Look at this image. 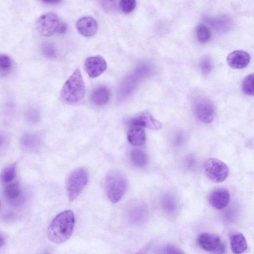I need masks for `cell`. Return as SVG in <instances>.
I'll use <instances>...</instances> for the list:
<instances>
[{"mask_svg": "<svg viewBox=\"0 0 254 254\" xmlns=\"http://www.w3.org/2000/svg\"><path fill=\"white\" fill-rule=\"evenodd\" d=\"M75 223L73 212L66 210L58 214L52 220L47 230L49 240L56 244L63 243L71 236Z\"/></svg>", "mask_w": 254, "mask_h": 254, "instance_id": "6da1fadb", "label": "cell"}, {"mask_svg": "<svg viewBox=\"0 0 254 254\" xmlns=\"http://www.w3.org/2000/svg\"><path fill=\"white\" fill-rule=\"evenodd\" d=\"M85 93V87L82 74L77 68L64 84L61 92L63 102L75 104L81 101Z\"/></svg>", "mask_w": 254, "mask_h": 254, "instance_id": "7a4b0ae2", "label": "cell"}, {"mask_svg": "<svg viewBox=\"0 0 254 254\" xmlns=\"http://www.w3.org/2000/svg\"><path fill=\"white\" fill-rule=\"evenodd\" d=\"M104 184L107 196L112 203H117L122 198L127 187V181L125 176L116 170L108 173Z\"/></svg>", "mask_w": 254, "mask_h": 254, "instance_id": "3957f363", "label": "cell"}, {"mask_svg": "<svg viewBox=\"0 0 254 254\" xmlns=\"http://www.w3.org/2000/svg\"><path fill=\"white\" fill-rule=\"evenodd\" d=\"M88 180V174L84 168H78L73 171L66 180V190L70 201L75 199L81 193Z\"/></svg>", "mask_w": 254, "mask_h": 254, "instance_id": "277c9868", "label": "cell"}, {"mask_svg": "<svg viewBox=\"0 0 254 254\" xmlns=\"http://www.w3.org/2000/svg\"><path fill=\"white\" fill-rule=\"evenodd\" d=\"M206 176L212 182L220 183L223 182L229 175L228 166L222 161L216 158H209L203 166Z\"/></svg>", "mask_w": 254, "mask_h": 254, "instance_id": "5b68a950", "label": "cell"}, {"mask_svg": "<svg viewBox=\"0 0 254 254\" xmlns=\"http://www.w3.org/2000/svg\"><path fill=\"white\" fill-rule=\"evenodd\" d=\"M192 110L201 122L211 123L214 117V107L212 102L203 97H197L192 101Z\"/></svg>", "mask_w": 254, "mask_h": 254, "instance_id": "8992f818", "label": "cell"}, {"mask_svg": "<svg viewBox=\"0 0 254 254\" xmlns=\"http://www.w3.org/2000/svg\"><path fill=\"white\" fill-rule=\"evenodd\" d=\"M59 24V18L57 15L53 13H47L39 17L36 26L40 34L48 37L57 31Z\"/></svg>", "mask_w": 254, "mask_h": 254, "instance_id": "52a82bcc", "label": "cell"}, {"mask_svg": "<svg viewBox=\"0 0 254 254\" xmlns=\"http://www.w3.org/2000/svg\"><path fill=\"white\" fill-rule=\"evenodd\" d=\"M107 66L105 59L100 56L88 58L85 62V69L91 78H95L104 72Z\"/></svg>", "mask_w": 254, "mask_h": 254, "instance_id": "ba28073f", "label": "cell"}, {"mask_svg": "<svg viewBox=\"0 0 254 254\" xmlns=\"http://www.w3.org/2000/svg\"><path fill=\"white\" fill-rule=\"evenodd\" d=\"M129 125L138 126L151 129H158L162 126L159 121L147 112H143L131 119L129 121Z\"/></svg>", "mask_w": 254, "mask_h": 254, "instance_id": "9c48e42d", "label": "cell"}, {"mask_svg": "<svg viewBox=\"0 0 254 254\" xmlns=\"http://www.w3.org/2000/svg\"><path fill=\"white\" fill-rule=\"evenodd\" d=\"M79 33L86 37L94 36L98 30V24L94 18L91 16H84L79 18L76 23Z\"/></svg>", "mask_w": 254, "mask_h": 254, "instance_id": "30bf717a", "label": "cell"}, {"mask_svg": "<svg viewBox=\"0 0 254 254\" xmlns=\"http://www.w3.org/2000/svg\"><path fill=\"white\" fill-rule=\"evenodd\" d=\"M230 199L229 191L224 188L215 190L209 195L208 200L210 205L217 209L225 208L228 204Z\"/></svg>", "mask_w": 254, "mask_h": 254, "instance_id": "8fae6325", "label": "cell"}, {"mask_svg": "<svg viewBox=\"0 0 254 254\" xmlns=\"http://www.w3.org/2000/svg\"><path fill=\"white\" fill-rule=\"evenodd\" d=\"M249 54L244 51L236 50L230 53L227 58L228 65L234 69H242L249 64Z\"/></svg>", "mask_w": 254, "mask_h": 254, "instance_id": "7c38bea8", "label": "cell"}, {"mask_svg": "<svg viewBox=\"0 0 254 254\" xmlns=\"http://www.w3.org/2000/svg\"><path fill=\"white\" fill-rule=\"evenodd\" d=\"M219 237L214 234L203 233L197 239L199 246L205 251L214 252L221 244Z\"/></svg>", "mask_w": 254, "mask_h": 254, "instance_id": "4fadbf2b", "label": "cell"}, {"mask_svg": "<svg viewBox=\"0 0 254 254\" xmlns=\"http://www.w3.org/2000/svg\"><path fill=\"white\" fill-rule=\"evenodd\" d=\"M127 131V137L129 143L133 146L143 145L146 140L143 127L138 126H131Z\"/></svg>", "mask_w": 254, "mask_h": 254, "instance_id": "5bb4252c", "label": "cell"}, {"mask_svg": "<svg viewBox=\"0 0 254 254\" xmlns=\"http://www.w3.org/2000/svg\"><path fill=\"white\" fill-rule=\"evenodd\" d=\"M231 249L234 254H241L247 249V241L244 235L240 233H235L230 237Z\"/></svg>", "mask_w": 254, "mask_h": 254, "instance_id": "9a60e30c", "label": "cell"}, {"mask_svg": "<svg viewBox=\"0 0 254 254\" xmlns=\"http://www.w3.org/2000/svg\"><path fill=\"white\" fill-rule=\"evenodd\" d=\"M91 98L92 102L96 105H104L109 101V91L105 86L98 87L93 91Z\"/></svg>", "mask_w": 254, "mask_h": 254, "instance_id": "2e32d148", "label": "cell"}, {"mask_svg": "<svg viewBox=\"0 0 254 254\" xmlns=\"http://www.w3.org/2000/svg\"><path fill=\"white\" fill-rule=\"evenodd\" d=\"M41 140V136L38 133L27 132L22 136L21 144L25 149L32 150L40 145Z\"/></svg>", "mask_w": 254, "mask_h": 254, "instance_id": "e0dca14e", "label": "cell"}, {"mask_svg": "<svg viewBox=\"0 0 254 254\" xmlns=\"http://www.w3.org/2000/svg\"><path fill=\"white\" fill-rule=\"evenodd\" d=\"M5 197L9 200L14 201L20 196L21 190L17 182L8 183L4 190Z\"/></svg>", "mask_w": 254, "mask_h": 254, "instance_id": "ac0fdd59", "label": "cell"}, {"mask_svg": "<svg viewBox=\"0 0 254 254\" xmlns=\"http://www.w3.org/2000/svg\"><path fill=\"white\" fill-rule=\"evenodd\" d=\"M130 158L133 164L137 167H143L147 162V157L143 151L135 149L131 151Z\"/></svg>", "mask_w": 254, "mask_h": 254, "instance_id": "d6986e66", "label": "cell"}, {"mask_svg": "<svg viewBox=\"0 0 254 254\" xmlns=\"http://www.w3.org/2000/svg\"><path fill=\"white\" fill-rule=\"evenodd\" d=\"M16 168L15 163L4 168L0 174V181L2 183L11 182L15 177Z\"/></svg>", "mask_w": 254, "mask_h": 254, "instance_id": "ffe728a7", "label": "cell"}, {"mask_svg": "<svg viewBox=\"0 0 254 254\" xmlns=\"http://www.w3.org/2000/svg\"><path fill=\"white\" fill-rule=\"evenodd\" d=\"M196 38L201 43L207 42L211 37V32L209 28L204 24H200L195 28Z\"/></svg>", "mask_w": 254, "mask_h": 254, "instance_id": "44dd1931", "label": "cell"}, {"mask_svg": "<svg viewBox=\"0 0 254 254\" xmlns=\"http://www.w3.org/2000/svg\"><path fill=\"white\" fill-rule=\"evenodd\" d=\"M12 67V62L10 58L4 54L0 55V76L7 75Z\"/></svg>", "mask_w": 254, "mask_h": 254, "instance_id": "7402d4cb", "label": "cell"}, {"mask_svg": "<svg viewBox=\"0 0 254 254\" xmlns=\"http://www.w3.org/2000/svg\"><path fill=\"white\" fill-rule=\"evenodd\" d=\"M254 74H251L244 78L242 83L243 92L249 96L254 95Z\"/></svg>", "mask_w": 254, "mask_h": 254, "instance_id": "603a6c76", "label": "cell"}, {"mask_svg": "<svg viewBox=\"0 0 254 254\" xmlns=\"http://www.w3.org/2000/svg\"><path fill=\"white\" fill-rule=\"evenodd\" d=\"M136 0H120L119 6L122 11L126 13H129L135 9Z\"/></svg>", "mask_w": 254, "mask_h": 254, "instance_id": "cb8c5ba5", "label": "cell"}, {"mask_svg": "<svg viewBox=\"0 0 254 254\" xmlns=\"http://www.w3.org/2000/svg\"><path fill=\"white\" fill-rule=\"evenodd\" d=\"M42 52L43 55L49 59L56 57L57 52L55 47L50 43H45L42 46Z\"/></svg>", "mask_w": 254, "mask_h": 254, "instance_id": "d4e9b609", "label": "cell"}, {"mask_svg": "<svg viewBox=\"0 0 254 254\" xmlns=\"http://www.w3.org/2000/svg\"><path fill=\"white\" fill-rule=\"evenodd\" d=\"M40 116L39 111L35 108L29 109L25 113V118L28 123L35 124L39 122Z\"/></svg>", "mask_w": 254, "mask_h": 254, "instance_id": "484cf974", "label": "cell"}, {"mask_svg": "<svg viewBox=\"0 0 254 254\" xmlns=\"http://www.w3.org/2000/svg\"><path fill=\"white\" fill-rule=\"evenodd\" d=\"M103 8L108 12H113L116 8L117 0H100Z\"/></svg>", "mask_w": 254, "mask_h": 254, "instance_id": "4316f807", "label": "cell"}, {"mask_svg": "<svg viewBox=\"0 0 254 254\" xmlns=\"http://www.w3.org/2000/svg\"><path fill=\"white\" fill-rule=\"evenodd\" d=\"M200 68L203 73H208L212 68V63L209 58H205L200 63Z\"/></svg>", "mask_w": 254, "mask_h": 254, "instance_id": "83f0119b", "label": "cell"}, {"mask_svg": "<svg viewBox=\"0 0 254 254\" xmlns=\"http://www.w3.org/2000/svg\"><path fill=\"white\" fill-rule=\"evenodd\" d=\"M9 142V137L7 133L0 130V153L3 151L7 146Z\"/></svg>", "mask_w": 254, "mask_h": 254, "instance_id": "f1b7e54d", "label": "cell"}, {"mask_svg": "<svg viewBox=\"0 0 254 254\" xmlns=\"http://www.w3.org/2000/svg\"><path fill=\"white\" fill-rule=\"evenodd\" d=\"M67 29V25L64 22L60 23L59 24V25L58 26L57 32L60 34L64 33Z\"/></svg>", "mask_w": 254, "mask_h": 254, "instance_id": "f546056e", "label": "cell"}, {"mask_svg": "<svg viewBox=\"0 0 254 254\" xmlns=\"http://www.w3.org/2000/svg\"><path fill=\"white\" fill-rule=\"evenodd\" d=\"M42 2L48 4H56L60 2L62 0H41Z\"/></svg>", "mask_w": 254, "mask_h": 254, "instance_id": "4dcf8cb0", "label": "cell"}, {"mask_svg": "<svg viewBox=\"0 0 254 254\" xmlns=\"http://www.w3.org/2000/svg\"><path fill=\"white\" fill-rule=\"evenodd\" d=\"M4 244V239L3 237L0 235V247H1Z\"/></svg>", "mask_w": 254, "mask_h": 254, "instance_id": "1f68e13d", "label": "cell"}, {"mask_svg": "<svg viewBox=\"0 0 254 254\" xmlns=\"http://www.w3.org/2000/svg\"></svg>", "mask_w": 254, "mask_h": 254, "instance_id": "d6a6232c", "label": "cell"}]
</instances>
